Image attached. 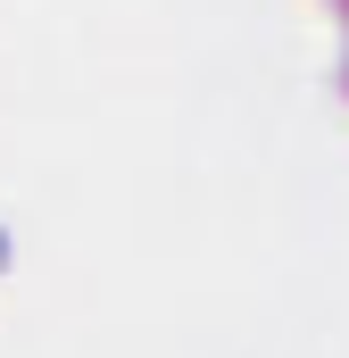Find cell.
Returning <instances> with one entry per match:
<instances>
[{"label":"cell","instance_id":"obj_1","mask_svg":"<svg viewBox=\"0 0 349 358\" xmlns=\"http://www.w3.org/2000/svg\"><path fill=\"white\" fill-rule=\"evenodd\" d=\"M333 25H341V84H349V0H333Z\"/></svg>","mask_w":349,"mask_h":358}]
</instances>
